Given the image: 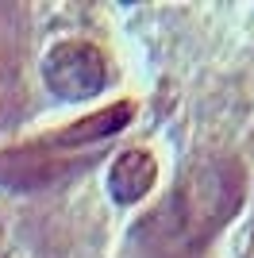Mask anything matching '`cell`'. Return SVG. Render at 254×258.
Wrapping results in <instances>:
<instances>
[{
    "label": "cell",
    "instance_id": "1",
    "mask_svg": "<svg viewBox=\"0 0 254 258\" xmlns=\"http://www.w3.org/2000/svg\"><path fill=\"white\" fill-rule=\"evenodd\" d=\"M243 197V170L235 162H212L204 170H197L185 193H181V220L189 227V235H208L223 220H231Z\"/></svg>",
    "mask_w": 254,
    "mask_h": 258
},
{
    "label": "cell",
    "instance_id": "2",
    "mask_svg": "<svg viewBox=\"0 0 254 258\" xmlns=\"http://www.w3.org/2000/svg\"><path fill=\"white\" fill-rule=\"evenodd\" d=\"M42 77H46L50 93H58L62 100H85L104 89L108 58L100 46L85 43V39H66V43H58L46 54Z\"/></svg>",
    "mask_w": 254,
    "mask_h": 258
},
{
    "label": "cell",
    "instance_id": "3",
    "mask_svg": "<svg viewBox=\"0 0 254 258\" xmlns=\"http://www.w3.org/2000/svg\"><path fill=\"white\" fill-rule=\"evenodd\" d=\"M154 181H158V166H154L150 151H123L108 170V189H112V197L119 205L143 201Z\"/></svg>",
    "mask_w": 254,
    "mask_h": 258
},
{
    "label": "cell",
    "instance_id": "4",
    "mask_svg": "<svg viewBox=\"0 0 254 258\" xmlns=\"http://www.w3.org/2000/svg\"><path fill=\"white\" fill-rule=\"evenodd\" d=\"M131 116H135V104H131V100H119V104L104 108V112H93V116H85L81 123H74V127L54 131L50 139H46V147H81V143L108 139V135L123 131L127 123H131Z\"/></svg>",
    "mask_w": 254,
    "mask_h": 258
},
{
    "label": "cell",
    "instance_id": "5",
    "mask_svg": "<svg viewBox=\"0 0 254 258\" xmlns=\"http://www.w3.org/2000/svg\"><path fill=\"white\" fill-rule=\"evenodd\" d=\"M16 100H20V62L8 39L0 35V123L16 112Z\"/></svg>",
    "mask_w": 254,
    "mask_h": 258
}]
</instances>
